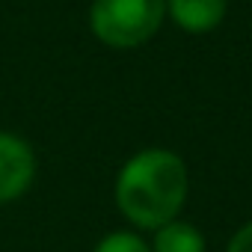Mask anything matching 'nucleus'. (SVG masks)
<instances>
[{"instance_id": "423d86ee", "label": "nucleus", "mask_w": 252, "mask_h": 252, "mask_svg": "<svg viewBox=\"0 0 252 252\" xmlns=\"http://www.w3.org/2000/svg\"><path fill=\"white\" fill-rule=\"evenodd\" d=\"M92 252H152V246L134 231H113L104 240H98Z\"/></svg>"}, {"instance_id": "f03ea898", "label": "nucleus", "mask_w": 252, "mask_h": 252, "mask_svg": "<svg viewBox=\"0 0 252 252\" xmlns=\"http://www.w3.org/2000/svg\"><path fill=\"white\" fill-rule=\"evenodd\" d=\"M166 18V0H92L89 30L107 48H137Z\"/></svg>"}, {"instance_id": "7ed1b4c3", "label": "nucleus", "mask_w": 252, "mask_h": 252, "mask_svg": "<svg viewBox=\"0 0 252 252\" xmlns=\"http://www.w3.org/2000/svg\"><path fill=\"white\" fill-rule=\"evenodd\" d=\"M36 178V155L27 140L0 131V205L30 190Z\"/></svg>"}, {"instance_id": "f257e3e1", "label": "nucleus", "mask_w": 252, "mask_h": 252, "mask_svg": "<svg viewBox=\"0 0 252 252\" xmlns=\"http://www.w3.org/2000/svg\"><path fill=\"white\" fill-rule=\"evenodd\" d=\"M190 190L187 163L169 149H146L116 175V208L137 228H160L172 222Z\"/></svg>"}, {"instance_id": "39448f33", "label": "nucleus", "mask_w": 252, "mask_h": 252, "mask_svg": "<svg viewBox=\"0 0 252 252\" xmlns=\"http://www.w3.org/2000/svg\"><path fill=\"white\" fill-rule=\"evenodd\" d=\"M152 252H208V246H205V237L196 225L172 220V222L155 228Z\"/></svg>"}, {"instance_id": "0eeeda50", "label": "nucleus", "mask_w": 252, "mask_h": 252, "mask_svg": "<svg viewBox=\"0 0 252 252\" xmlns=\"http://www.w3.org/2000/svg\"><path fill=\"white\" fill-rule=\"evenodd\" d=\"M225 252H252V220L234 231V237L228 240V249Z\"/></svg>"}, {"instance_id": "20e7f679", "label": "nucleus", "mask_w": 252, "mask_h": 252, "mask_svg": "<svg viewBox=\"0 0 252 252\" xmlns=\"http://www.w3.org/2000/svg\"><path fill=\"white\" fill-rule=\"evenodd\" d=\"M166 12L184 33H211L225 18V0H166Z\"/></svg>"}]
</instances>
